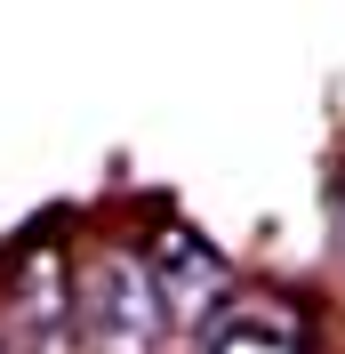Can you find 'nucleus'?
<instances>
[{
    "label": "nucleus",
    "instance_id": "f03ea898",
    "mask_svg": "<svg viewBox=\"0 0 345 354\" xmlns=\"http://www.w3.org/2000/svg\"><path fill=\"white\" fill-rule=\"evenodd\" d=\"M152 274H161V298H169V322H209L217 306H225V290H233V266L217 258L201 234H185V225H161L145 242Z\"/></svg>",
    "mask_w": 345,
    "mask_h": 354
},
{
    "label": "nucleus",
    "instance_id": "f257e3e1",
    "mask_svg": "<svg viewBox=\"0 0 345 354\" xmlns=\"http://www.w3.org/2000/svg\"><path fill=\"white\" fill-rule=\"evenodd\" d=\"M72 330L88 354H161L169 346V298L145 250H97L72 290Z\"/></svg>",
    "mask_w": 345,
    "mask_h": 354
},
{
    "label": "nucleus",
    "instance_id": "20e7f679",
    "mask_svg": "<svg viewBox=\"0 0 345 354\" xmlns=\"http://www.w3.org/2000/svg\"><path fill=\"white\" fill-rule=\"evenodd\" d=\"M329 209H337V242H345V161H337V177H329Z\"/></svg>",
    "mask_w": 345,
    "mask_h": 354
},
{
    "label": "nucleus",
    "instance_id": "7ed1b4c3",
    "mask_svg": "<svg viewBox=\"0 0 345 354\" xmlns=\"http://www.w3.org/2000/svg\"><path fill=\"white\" fill-rule=\"evenodd\" d=\"M201 354H305V338H297V322L281 306H249V314H233V322H217Z\"/></svg>",
    "mask_w": 345,
    "mask_h": 354
}]
</instances>
